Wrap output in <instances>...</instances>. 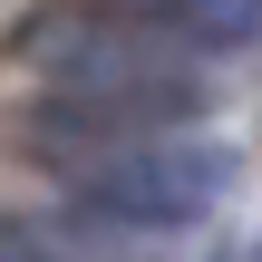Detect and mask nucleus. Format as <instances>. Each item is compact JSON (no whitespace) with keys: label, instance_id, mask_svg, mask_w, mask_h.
I'll return each mask as SVG.
<instances>
[{"label":"nucleus","instance_id":"1","mask_svg":"<svg viewBox=\"0 0 262 262\" xmlns=\"http://www.w3.org/2000/svg\"><path fill=\"white\" fill-rule=\"evenodd\" d=\"M29 146L68 175V194L97 224H194L233 194V156L214 136H185L175 117H88L49 97L29 117Z\"/></svg>","mask_w":262,"mask_h":262},{"label":"nucleus","instance_id":"3","mask_svg":"<svg viewBox=\"0 0 262 262\" xmlns=\"http://www.w3.org/2000/svg\"><path fill=\"white\" fill-rule=\"evenodd\" d=\"M126 10H146V19L204 39V49H253L262 39V0H126Z\"/></svg>","mask_w":262,"mask_h":262},{"label":"nucleus","instance_id":"2","mask_svg":"<svg viewBox=\"0 0 262 262\" xmlns=\"http://www.w3.org/2000/svg\"><path fill=\"white\" fill-rule=\"evenodd\" d=\"M29 58L49 78V97L88 107V117H185L194 107V58L204 39L126 10V0H97V10H58L29 29Z\"/></svg>","mask_w":262,"mask_h":262},{"label":"nucleus","instance_id":"4","mask_svg":"<svg viewBox=\"0 0 262 262\" xmlns=\"http://www.w3.org/2000/svg\"><path fill=\"white\" fill-rule=\"evenodd\" d=\"M0 262H68L49 243V224H19V214H0Z\"/></svg>","mask_w":262,"mask_h":262}]
</instances>
